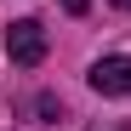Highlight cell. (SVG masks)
Wrapping results in <instances>:
<instances>
[{
    "instance_id": "obj_1",
    "label": "cell",
    "mask_w": 131,
    "mask_h": 131,
    "mask_svg": "<svg viewBox=\"0 0 131 131\" xmlns=\"http://www.w3.org/2000/svg\"><path fill=\"white\" fill-rule=\"evenodd\" d=\"M6 57L17 69H34V63L46 57V29H40V17H17L6 29Z\"/></svg>"
},
{
    "instance_id": "obj_2",
    "label": "cell",
    "mask_w": 131,
    "mask_h": 131,
    "mask_svg": "<svg viewBox=\"0 0 131 131\" xmlns=\"http://www.w3.org/2000/svg\"><path fill=\"white\" fill-rule=\"evenodd\" d=\"M85 80H91V91H103V97H131V57H97Z\"/></svg>"
},
{
    "instance_id": "obj_3",
    "label": "cell",
    "mask_w": 131,
    "mask_h": 131,
    "mask_svg": "<svg viewBox=\"0 0 131 131\" xmlns=\"http://www.w3.org/2000/svg\"><path fill=\"white\" fill-rule=\"evenodd\" d=\"M63 12H74V17H85V12H91V0H63Z\"/></svg>"
},
{
    "instance_id": "obj_4",
    "label": "cell",
    "mask_w": 131,
    "mask_h": 131,
    "mask_svg": "<svg viewBox=\"0 0 131 131\" xmlns=\"http://www.w3.org/2000/svg\"><path fill=\"white\" fill-rule=\"evenodd\" d=\"M97 131H131V120H108V125H97Z\"/></svg>"
},
{
    "instance_id": "obj_5",
    "label": "cell",
    "mask_w": 131,
    "mask_h": 131,
    "mask_svg": "<svg viewBox=\"0 0 131 131\" xmlns=\"http://www.w3.org/2000/svg\"><path fill=\"white\" fill-rule=\"evenodd\" d=\"M114 6H120V12H131V0H114Z\"/></svg>"
}]
</instances>
